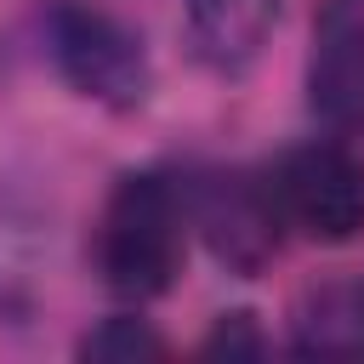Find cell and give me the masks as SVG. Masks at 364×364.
Instances as JSON below:
<instances>
[{
  "instance_id": "1",
  "label": "cell",
  "mask_w": 364,
  "mask_h": 364,
  "mask_svg": "<svg viewBox=\"0 0 364 364\" xmlns=\"http://www.w3.org/2000/svg\"><path fill=\"white\" fill-rule=\"evenodd\" d=\"M182 193L154 176H119L102 216H97V273L114 296L148 301L165 296L182 267Z\"/></svg>"
},
{
  "instance_id": "2",
  "label": "cell",
  "mask_w": 364,
  "mask_h": 364,
  "mask_svg": "<svg viewBox=\"0 0 364 364\" xmlns=\"http://www.w3.org/2000/svg\"><path fill=\"white\" fill-rule=\"evenodd\" d=\"M46 40L57 74L80 97L102 108H136L148 97V51L114 11L91 0H57L46 17Z\"/></svg>"
},
{
  "instance_id": "3",
  "label": "cell",
  "mask_w": 364,
  "mask_h": 364,
  "mask_svg": "<svg viewBox=\"0 0 364 364\" xmlns=\"http://www.w3.org/2000/svg\"><path fill=\"white\" fill-rule=\"evenodd\" d=\"M267 193H273L279 222L318 245H341L364 233V159L341 142L290 148L273 165Z\"/></svg>"
},
{
  "instance_id": "4",
  "label": "cell",
  "mask_w": 364,
  "mask_h": 364,
  "mask_svg": "<svg viewBox=\"0 0 364 364\" xmlns=\"http://www.w3.org/2000/svg\"><path fill=\"white\" fill-rule=\"evenodd\" d=\"M199 228L210 239V250L233 267V273H256L273 262L279 250V210H273V193H267V176H250V171H216L205 176L199 188Z\"/></svg>"
},
{
  "instance_id": "5",
  "label": "cell",
  "mask_w": 364,
  "mask_h": 364,
  "mask_svg": "<svg viewBox=\"0 0 364 364\" xmlns=\"http://www.w3.org/2000/svg\"><path fill=\"white\" fill-rule=\"evenodd\" d=\"M307 97L330 125H364V0H324L313 28Z\"/></svg>"
},
{
  "instance_id": "6",
  "label": "cell",
  "mask_w": 364,
  "mask_h": 364,
  "mask_svg": "<svg viewBox=\"0 0 364 364\" xmlns=\"http://www.w3.org/2000/svg\"><path fill=\"white\" fill-rule=\"evenodd\" d=\"M182 17H188V46L193 57L233 80L245 74L262 46L273 40V23H279V0H182Z\"/></svg>"
},
{
  "instance_id": "7",
  "label": "cell",
  "mask_w": 364,
  "mask_h": 364,
  "mask_svg": "<svg viewBox=\"0 0 364 364\" xmlns=\"http://www.w3.org/2000/svg\"><path fill=\"white\" fill-rule=\"evenodd\" d=\"M290 353L301 358H364V279H318L290 307Z\"/></svg>"
},
{
  "instance_id": "8",
  "label": "cell",
  "mask_w": 364,
  "mask_h": 364,
  "mask_svg": "<svg viewBox=\"0 0 364 364\" xmlns=\"http://www.w3.org/2000/svg\"><path fill=\"white\" fill-rule=\"evenodd\" d=\"M80 353H85V358H119V364H131V358H159L165 341H159L142 318H108V324H97V330L80 341Z\"/></svg>"
},
{
  "instance_id": "9",
  "label": "cell",
  "mask_w": 364,
  "mask_h": 364,
  "mask_svg": "<svg viewBox=\"0 0 364 364\" xmlns=\"http://www.w3.org/2000/svg\"><path fill=\"white\" fill-rule=\"evenodd\" d=\"M205 353H262V336L250 330V313H233V318H222L216 330H210V341H205Z\"/></svg>"
}]
</instances>
